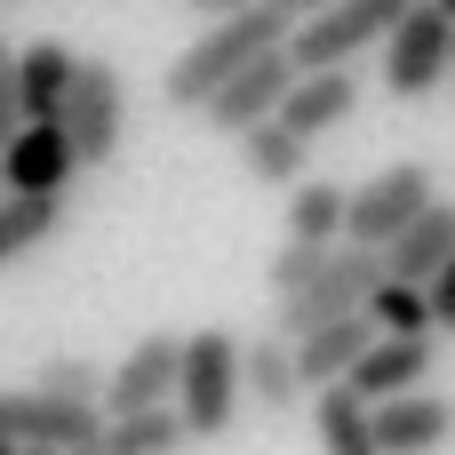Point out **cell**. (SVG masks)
<instances>
[{
    "label": "cell",
    "mask_w": 455,
    "mask_h": 455,
    "mask_svg": "<svg viewBox=\"0 0 455 455\" xmlns=\"http://www.w3.org/2000/svg\"><path fill=\"white\" fill-rule=\"evenodd\" d=\"M296 8L288 0H248V8H232V16H216L168 72H160V96L176 104V112H208L248 64H264V56H280L288 40H296Z\"/></svg>",
    "instance_id": "cell-1"
},
{
    "label": "cell",
    "mask_w": 455,
    "mask_h": 455,
    "mask_svg": "<svg viewBox=\"0 0 455 455\" xmlns=\"http://www.w3.org/2000/svg\"><path fill=\"white\" fill-rule=\"evenodd\" d=\"M376 288H384V256H368V248H280L272 256V296H280L272 336L304 344L328 320H360L376 304Z\"/></svg>",
    "instance_id": "cell-2"
},
{
    "label": "cell",
    "mask_w": 455,
    "mask_h": 455,
    "mask_svg": "<svg viewBox=\"0 0 455 455\" xmlns=\"http://www.w3.org/2000/svg\"><path fill=\"white\" fill-rule=\"evenodd\" d=\"M240 400H248V344L224 336V328H200L184 344V384H176V416L192 440H224L240 424Z\"/></svg>",
    "instance_id": "cell-3"
},
{
    "label": "cell",
    "mask_w": 455,
    "mask_h": 455,
    "mask_svg": "<svg viewBox=\"0 0 455 455\" xmlns=\"http://www.w3.org/2000/svg\"><path fill=\"white\" fill-rule=\"evenodd\" d=\"M408 8H416V0H336V8H320V16L296 24L288 64H296L304 80H312V72H352V56H368L376 40H392Z\"/></svg>",
    "instance_id": "cell-4"
},
{
    "label": "cell",
    "mask_w": 455,
    "mask_h": 455,
    "mask_svg": "<svg viewBox=\"0 0 455 455\" xmlns=\"http://www.w3.org/2000/svg\"><path fill=\"white\" fill-rule=\"evenodd\" d=\"M440 200V184H432V168L424 160H392V168H376L368 184H352V232H344V248H368V256H384L424 208Z\"/></svg>",
    "instance_id": "cell-5"
},
{
    "label": "cell",
    "mask_w": 455,
    "mask_h": 455,
    "mask_svg": "<svg viewBox=\"0 0 455 455\" xmlns=\"http://www.w3.org/2000/svg\"><path fill=\"white\" fill-rule=\"evenodd\" d=\"M448 64H455V16L440 0H416V8L400 16V32L384 40V96L424 104V96L448 80Z\"/></svg>",
    "instance_id": "cell-6"
},
{
    "label": "cell",
    "mask_w": 455,
    "mask_h": 455,
    "mask_svg": "<svg viewBox=\"0 0 455 455\" xmlns=\"http://www.w3.org/2000/svg\"><path fill=\"white\" fill-rule=\"evenodd\" d=\"M0 448H48V455H88L104 448V408H64L32 384L0 392Z\"/></svg>",
    "instance_id": "cell-7"
},
{
    "label": "cell",
    "mask_w": 455,
    "mask_h": 455,
    "mask_svg": "<svg viewBox=\"0 0 455 455\" xmlns=\"http://www.w3.org/2000/svg\"><path fill=\"white\" fill-rule=\"evenodd\" d=\"M64 136H72L80 168H112L120 160V144H128V88H120L112 64L80 56V88L64 104Z\"/></svg>",
    "instance_id": "cell-8"
},
{
    "label": "cell",
    "mask_w": 455,
    "mask_h": 455,
    "mask_svg": "<svg viewBox=\"0 0 455 455\" xmlns=\"http://www.w3.org/2000/svg\"><path fill=\"white\" fill-rule=\"evenodd\" d=\"M176 384H184V336H144L112 384H104V424L112 416H152V408H176Z\"/></svg>",
    "instance_id": "cell-9"
},
{
    "label": "cell",
    "mask_w": 455,
    "mask_h": 455,
    "mask_svg": "<svg viewBox=\"0 0 455 455\" xmlns=\"http://www.w3.org/2000/svg\"><path fill=\"white\" fill-rule=\"evenodd\" d=\"M296 80H304V72L288 64V48H280V56H264V64H248V72L208 104V128H216V136H232V144H240V136H256V128H272V120L288 112Z\"/></svg>",
    "instance_id": "cell-10"
},
{
    "label": "cell",
    "mask_w": 455,
    "mask_h": 455,
    "mask_svg": "<svg viewBox=\"0 0 455 455\" xmlns=\"http://www.w3.org/2000/svg\"><path fill=\"white\" fill-rule=\"evenodd\" d=\"M0 184H8V192H24V200H72V184H80V152H72L64 120L24 128V136L0 152Z\"/></svg>",
    "instance_id": "cell-11"
},
{
    "label": "cell",
    "mask_w": 455,
    "mask_h": 455,
    "mask_svg": "<svg viewBox=\"0 0 455 455\" xmlns=\"http://www.w3.org/2000/svg\"><path fill=\"white\" fill-rule=\"evenodd\" d=\"M432 360H440V336H416V344H384L376 336V352L352 368V400L360 408H392V400H416L424 384H432Z\"/></svg>",
    "instance_id": "cell-12"
},
{
    "label": "cell",
    "mask_w": 455,
    "mask_h": 455,
    "mask_svg": "<svg viewBox=\"0 0 455 455\" xmlns=\"http://www.w3.org/2000/svg\"><path fill=\"white\" fill-rule=\"evenodd\" d=\"M448 264H455V200H432V208L384 248V280H392V288H432Z\"/></svg>",
    "instance_id": "cell-13"
},
{
    "label": "cell",
    "mask_w": 455,
    "mask_h": 455,
    "mask_svg": "<svg viewBox=\"0 0 455 455\" xmlns=\"http://www.w3.org/2000/svg\"><path fill=\"white\" fill-rule=\"evenodd\" d=\"M376 352V328H368V312L360 320H328V328H312L304 344H296V376H304V392L320 400V392H336V384H352V368Z\"/></svg>",
    "instance_id": "cell-14"
},
{
    "label": "cell",
    "mask_w": 455,
    "mask_h": 455,
    "mask_svg": "<svg viewBox=\"0 0 455 455\" xmlns=\"http://www.w3.org/2000/svg\"><path fill=\"white\" fill-rule=\"evenodd\" d=\"M448 440H455V400L448 392H416V400L376 408V448L384 455H440Z\"/></svg>",
    "instance_id": "cell-15"
},
{
    "label": "cell",
    "mask_w": 455,
    "mask_h": 455,
    "mask_svg": "<svg viewBox=\"0 0 455 455\" xmlns=\"http://www.w3.org/2000/svg\"><path fill=\"white\" fill-rule=\"evenodd\" d=\"M16 72H24V120H32V128L64 120V104H72V88H80V56H72L64 40H32V48L16 56Z\"/></svg>",
    "instance_id": "cell-16"
},
{
    "label": "cell",
    "mask_w": 455,
    "mask_h": 455,
    "mask_svg": "<svg viewBox=\"0 0 455 455\" xmlns=\"http://www.w3.org/2000/svg\"><path fill=\"white\" fill-rule=\"evenodd\" d=\"M352 112H360V72H312V80H296V96H288L280 128H296V136L312 144V136L344 128Z\"/></svg>",
    "instance_id": "cell-17"
},
{
    "label": "cell",
    "mask_w": 455,
    "mask_h": 455,
    "mask_svg": "<svg viewBox=\"0 0 455 455\" xmlns=\"http://www.w3.org/2000/svg\"><path fill=\"white\" fill-rule=\"evenodd\" d=\"M352 232V184H296L288 192V248H344Z\"/></svg>",
    "instance_id": "cell-18"
},
{
    "label": "cell",
    "mask_w": 455,
    "mask_h": 455,
    "mask_svg": "<svg viewBox=\"0 0 455 455\" xmlns=\"http://www.w3.org/2000/svg\"><path fill=\"white\" fill-rule=\"evenodd\" d=\"M312 432H320V455H384L376 448V408H360L344 384L312 400Z\"/></svg>",
    "instance_id": "cell-19"
},
{
    "label": "cell",
    "mask_w": 455,
    "mask_h": 455,
    "mask_svg": "<svg viewBox=\"0 0 455 455\" xmlns=\"http://www.w3.org/2000/svg\"><path fill=\"white\" fill-rule=\"evenodd\" d=\"M240 168L256 176V184H312L304 168H312V144L296 136V128H256V136H240Z\"/></svg>",
    "instance_id": "cell-20"
},
{
    "label": "cell",
    "mask_w": 455,
    "mask_h": 455,
    "mask_svg": "<svg viewBox=\"0 0 455 455\" xmlns=\"http://www.w3.org/2000/svg\"><path fill=\"white\" fill-rule=\"evenodd\" d=\"M248 400H256V408H272V416L304 400L296 344H288V336H256V344H248Z\"/></svg>",
    "instance_id": "cell-21"
},
{
    "label": "cell",
    "mask_w": 455,
    "mask_h": 455,
    "mask_svg": "<svg viewBox=\"0 0 455 455\" xmlns=\"http://www.w3.org/2000/svg\"><path fill=\"white\" fill-rule=\"evenodd\" d=\"M192 440L176 408H152V416H112L104 424V455H176Z\"/></svg>",
    "instance_id": "cell-22"
},
{
    "label": "cell",
    "mask_w": 455,
    "mask_h": 455,
    "mask_svg": "<svg viewBox=\"0 0 455 455\" xmlns=\"http://www.w3.org/2000/svg\"><path fill=\"white\" fill-rule=\"evenodd\" d=\"M64 208H72V200H24V192H8V200H0V264L32 256V248L64 224Z\"/></svg>",
    "instance_id": "cell-23"
},
{
    "label": "cell",
    "mask_w": 455,
    "mask_h": 455,
    "mask_svg": "<svg viewBox=\"0 0 455 455\" xmlns=\"http://www.w3.org/2000/svg\"><path fill=\"white\" fill-rule=\"evenodd\" d=\"M368 328L384 336V344H416V336H440L432 328V296L424 288H376V304H368Z\"/></svg>",
    "instance_id": "cell-24"
},
{
    "label": "cell",
    "mask_w": 455,
    "mask_h": 455,
    "mask_svg": "<svg viewBox=\"0 0 455 455\" xmlns=\"http://www.w3.org/2000/svg\"><path fill=\"white\" fill-rule=\"evenodd\" d=\"M104 368L96 360H80V352H64V360H40V376H32V392H48V400H64V408H104Z\"/></svg>",
    "instance_id": "cell-25"
},
{
    "label": "cell",
    "mask_w": 455,
    "mask_h": 455,
    "mask_svg": "<svg viewBox=\"0 0 455 455\" xmlns=\"http://www.w3.org/2000/svg\"><path fill=\"white\" fill-rule=\"evenodd\" d=\"M16 56H24V48H8V40H0V152L32 128V120H24V72H16Z\"/></svg>",
    "instance_id": "cell-26"
},
{
    "label": "cell",
    "mask_w": 455,
    "mask_h": 455,
    "mask_svg": "<svg viewBox=\"0 0 455 455\" xmlns=\"http://www.w3.org/2000/svg\"><path fill=\"white\" fill-rule=\"evenodd\" d=\"M424 296H432V328H440V336H455V264L424 288Z\"/></svg>",
    "instance_id": "cell-27"
},
{
    "label": "cell",
    "mask_w": 455,
    "mask_h": 455,
    "mask_svg": "<svg viewBox=\"0 0 455 455\" xmlns=\"http://www.w3.org/2000/svg\"><path fill=\"white\" fill-rule=\"evenodd\" d=\"M24 455H48V448H24Z\"/></svg>",
    "instance_id": "cell-28"
},
{
    "label": "cell",
    "mask_w": 455,
    "mask_h": 455,
    "mask_svg": "<svg viewBox=\"0 0 455 455\" xmlns=\"http://www.w3.org/2000/svg\"><path fill=\"white\" fill-rule=\"evenodd\" d=\"M0 200H8V184H0Z\"/></svg>",
    "instance_id": "cell-29"
},
{
    "label": "cell",
    "mask_w": 455,
    "mask_h": 455,
    "mask_svg": "<svg viewBox=\"0 0 455 455\" xmlns=\"http://www.w3.org/2000/svg\"><path fill=\"white\" fill-rule=\"evenodd\" d=\"M0 455H16V448H0Z\"/></svg>",
    "instance_id": "cell-30"
}]
</instances>
